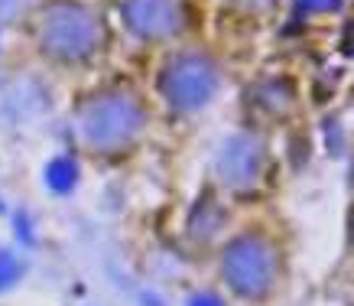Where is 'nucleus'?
I'll list each match as a JSON object with an SVG mask.
<instances>
[{"label":"nucleus","mask_w":354,"mask_h":306,"mask_svg":"<svg viewBox=\"0 0 354 306\" xmlns=\"http://www.w3.org/2000/svg\"><path fill=\"white\" fill-rule=\"evenodd\" d=\"M127 26L143 39H156V36H169L179 26V10L176 0H127L124 7Z\"/></svg>","instance_id":"obj_5"},{"label":"nucleus","mask_w":354,"mask_h":306,"mask_svg":"<svg viewBox=\"0 0 354 306\" xmlns=\"http://www.w3.org/2000/svg\"><path fill=\"white\" fill-rule=\"evenodd\" d=\"M17 277H20V264L10 254H0V287H10Z\"/></svg>","instance_id":"obj_8"},{"label":"nucleus","mask_w":354,"mask_h":306,"mask_svg":"<svg viewBox=\"0 0 354 306\" xmlns=\"http://www.w3.org/2000/svg\"><path fill=\"white\" fill-rule=\"evenodd\" d=\"M72 183H75V163H72L68 156L53 160V163H49V186L65 192V189H72Z\"/></svg>","instance_id":"obj_7"},{"label":"nucleus","mask_w":354,"mask_h":306,"mask_svg":"<svg viewBox=\"0 0 354 306\" xmlns=\"http://www.w3.org/2000/svg\"><path fill=\"white\" fill-rule=\"evenodd\" d=\"M309 10H335L338 7V0H302Z\"/></svg>","instance_id":"obj_9"},{"label":"nucleus","mask_w":354,"mask_h":306,"mask_svg":"<svg viewBox=\"0 0 354 306\" xmlns=\"http://www.w3.org/2000/svg\"><path fill=\"white\" fill-rule=\"evenodd\" d=\"M160 88L176 108H198L215 95L218 72L202 55H183L162 72Z\"/></svg>","instance_id":"obj_2"},{"label":"nucleus","mask_w":354,"mask_h":306,"mask_svg":"<svg viewBox=\"0 0 354 306\" xmlns=\"http://www.w3.org/2000/svg\"><path fill=\"white\" fill-rule=\"evenodd\" d=\"M192 306H221V303H218L215 296H195Z\"/></svg>","instance_id":"obj_10"},{"label":"nucleus","mask_w":354,"mask_h":306,"mask_svg":"<svg viewBox=\"0 0 354 306\" xmlns=\"http://www.w3.org/2000/svg\"><path fill=\"white\" fill-rule=\"evenodd\" d=\"M273 254L267 251V244H260L257 238H241L227 248V258H225V273L231 287L241 290L244 296H257L263 294L273 280Z\"/></svg>","instance_id":"obj_4"},{"label":"nucleus","mask_w":354,"mask_h":306,"mask_svg":"<svg viewBox=\"0 0 354 306\" xmlns=\"http://www.w3.org/2000/svg\"><path fill=\"white\" fill-rule=\"evenodd\" d=\"M39 39H43L46 53H53L55 59H82V55L95 53V46L101 43V23L85 7L55 3L43 13Z\"/></svg>","instance_id":"obj_1"},{"label":"nucleus","mask_w":354,"mask_h":306,"mask_svg":"<svg viewBox=\"0 0 354 306\" xmlns=\"http://www.w3.org/2000/svg\"><path fill=\"white\" fill-rule=\"evenodd\" d=\"M260 163H263V150H260L257 141L250 137H237L225 147L221 153V173H225L227 183L234 186H244V183H254V176L260 173Z\"/></svg>","instance_id":"obj_6"},{"label":"nucleus","mask_w":354,"mask_h":306,"mask_svg":"<svg viewBox=\"0 0 354 306\" xmlns=\"http://www.w3.org/2000/svg\"><path fill=\"white\" fill-rule=\"evenodd\" d=\"M143 124V111L133 98H101L85 111V134L97 147H120L133 141Z\"/></svg>","instance_id":"obj_3"}]
</instances>
